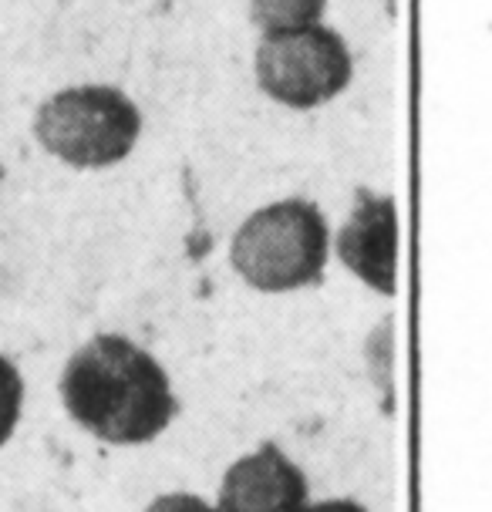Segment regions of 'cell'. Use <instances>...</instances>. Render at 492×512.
Returning a JSON list of instances; mask_svg holds the SVG:
<instances>
[{
    "label": "cell",
    "mask_w": 492,
    "mask_h": 512,
    "mask_svg": "<svg viewBox=\"0 0 492 512\" xmlns=\"http://www.w3.org/2000/svg\"><path fill=\"white\" fill-rule=\"evenodd\" d=\"M61 405L108 445H145L172 425L176 395L166 368L122 334H95L65 364Z\"/></svg>",
    "instance_id": "cell-1"
},
{
    "label": "cell",
    "mask_w": 492,
    "mask_h": 512,
    "mask_svg": "<svg viewBox=\"0 0 492 512\" xmlns=\"http://www.w3.org/2000/svg\"><path fill=\"white\" fill-rule=\"evenodd\" d=\"M331 230L311 199H280L250 213L233 236L230 260L246 287L294 294L324 277Z\"/></svg>",
    "instance_id": "cell-2"
},
{
    "label": "cell",
    "mask_w": 492,
    "mask_h": 512,
    "mask_svg": "<svg viewBox=\"0 0 492 512\" xmlns=\"http://www.w3.org/2000/svg\"><path fill=\"white\" fill-rule=\"evenodd\" d=\"M44 152L71 169H108L129 159L142 135L139 105L112 85H75L44 98L34 115Z\"/></svg>",
    "instance_id": "cell-3"
},
{
    "label": "cell",
    "mask_w": 492,
    "mask_h": 512,
    "mask_svg": "<svg viewBox=\"0 0 492 512\" xmlns=\"http://www.w3.org/2000/svg\"><path fill=\"white\" fill-rule=\"evenodd\" d=\"M354 78L348 41L324 24L263 34L257 48V85L277 105L311 112L341 95Z\"/></svg>",
    "instance_id": "cell-4"
},
{
    "label": "cell",
    "mask_w": 492,
    "mask_h": 512,
    "mask_svg": "<svg viewBox=\"0 0 492 512\" xmlns=\"http://www.w3.org/2000/svg\"><path fill=\"white\" fill-rule=\"evenodd\" d=\"M334 246L337 260L371 290L388 297L398 290V209L391 196L358 189Z\"/></svg>",
    "instance_id": "cell-5"
},
{
    "label": "cell",
    "mask_w": 492,
    "mask_h": 512,
    "mask_svg": "<svg viewBox=\"0 0 492 512\" xmlns=\"http://www.w3.org/2000/svg\"><path fill=\"white\" fill-rule=\"evenodd\" d=\"M307 506V479L277 445L236 459L226 469L216 512H300Z\"/></svg>",
    "instance_id": "cell-6"
},
{
    "label": "cell",
    "mask_w": 492,
    "mask_h": 512,
    "mask_svg": "<svg viewBox=\"0 0 492 512\" xmlns=\"http://www.w3.org/2000/svg\"><path fill=\"white\" fill-rule=\"evenodd\" d=\"M327 0H250V21L263 34H284L321 24Z\"/></svg>",
    "instance_id": "cell-7"
},
{
    "label": "cell",
    "mask_w": 492,
    "mask_h": 512,
    "mask_svg": "<svg viewBox=\"0 0 492 512\" xmlns=\"http://www.w3.org/2000/svg\"><path fill=\"white\" fill-rule=\"evenodd\" d=\"M24 411V378L7 354H0V448L14 438Z\"/></svg>",
    "instance_id": "cell-8"
},
{
    "label": "cell",
    "mask_w": 492,
    "mask_h": 512,
    "mask_svg": "<svg viewBox=\"0 0 492 512\" xmlns=\"http://www.w3.org/2000/svg\"><path fill=\"white\" fill-rule=\"evenodd\" d=\"M145 512H216V506L193 492H166V496L152 499Z\"/></svg>",
    "instance_id": "cell-9"
},
{
    "label": "cell",
    "mask_w": 492,
    "mask_h": 512,
    "mask_svg": "<svg viewBox=\"0 0 492 512\" xmlns=\"http://www.w3.org/2000/svg\"><path fill=\"white\" fill-rule=\"evenodd\" d=\"M300 512H368V509L354 499H324V502H311V506H304Z\"/></svg>",
    "instance_id": "cell-10"
}]
</instances>
